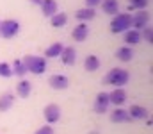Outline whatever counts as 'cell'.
Listing matches in <instances>:
<instances>
[{
    "mask_svg": "<svg viewBox=\"0 0 153 134\" xmlns=\"http://www.w3.org/2000/svg\"><path fill=\"white\" fill-rule=\"evenodd\" d=\"M61 61H62L66 66L75 64V61H76V50L73 48V46H64V48H62V52H61Z\"/></svg>",
    "mask_w": 153,
    "mask_h": 134,
    "instance_id": "14",
    "label": "cell"
},
{
    "mask_svg": "<svg viewBox=\"0 0 153 134\" xmlns=\"http://www.w3.org/2000/svg\"><path fill=\"white\" fill-rule=\"evenodd\" d=\"M75 16H76V20L78 22H89V20H93L94 16H96V11L94 9H91V7H82V9H78L75 13Z\"/></svg>",
    "mask_w": 153,
    "mask_h": 134,
    "instance_id": "18",
    "label": "cell"
},
{
    "mask_svg": "<svg viewBox=\"0 0 153 134\" xmlns=\"http://www.w3.org/2000/svg\"><path fill=\"white\" fill-rule=\"evenodd\" d=\"M109 100H111V104H114L116 107H121L126 102V91L123 88H114V91L109 93Z\"/></svg>",
    "mask_w": 153,
    "mask_h": 134,
    "instance_id": "11",
    "label": "cell"
},
{
    "mask_svg": "<svg viewBox=\"0 0 153 134\" xmlns=\"http://www.w3.org/2000/svg\"><path fill=\"white\" fill-rule=\"evenodd\" d=\"M85 4H87V7H91V9H94L98 4H102V0H85Z\"/></svg>",
    "mask_w": 153,
    "mask_h": 134,
    "instance_id": "29",
    "label": "cell"
},
{
    "mask_svg": "<svg viewBox=\"0 0 153 134\" xmlns=\"http://www.w3.org/2000/svg\"><path fill=\"white\" fill-rule=\"evenodd\" d=\"M126 111H128V115H130L132 120H146L150 116V111L146 107H143V106H132Z\"/></svg>",
    "mask_w": 153,
    "mask_h": 134,
    "instance_id": "13",
    "label": "cell"
},
{
    "mask_svg": "<svg viewBox=\"0 0 153 134\" xmlns=\"http://www.w3.org/2000/svg\"><path fill=\"white\" fill-rule=\"evenodd\" d=\"M71 36H73V40H75V41H85V40H87V36H89V25H87V23H84V22H80L78 25H75V29H73Z\"/></svg>",
    "mask_w": 153,
    "mask_h": 134,
    "instance_id": "12",
    "label": "cell"
},
{
    "mask_svg": "<svg viewBox=\"0 0 153 134\" xmlns=\"http://www.w3.org/2000/svg\"><path fill=\"white\" fill-rule=\"evenodd\" d=\"M148 23H150V13H148V11H144V9L137 11V13L132 16V27H134L135 31L148 27Z\"/></svg>",
    "mask_w": 153,
    "mask_h": 134,
    "instance_id": "7",
    "label": "cell"
},
{
    "mask_svg": "<svg viewBox=\"0 0 153 134\" xmlns=\"http://www.w3.org/2000/svg\"><path fill=\"white\" fill-rule=\"evenodd\" d=\"M141 38H144L148 43H152V38H153L152 27H144V29H143V34H141Z\"/></svg>",
    "mask_w": 153,
    "mask_h": 134,
    "instance_id": "27",
    "label": "cell"
},
{
    "mask_svg": "<svg viewBox=\"0 0 153 134\" xmlns=\"http://www.w3.org/2000/svg\"><path fill=\"white\" fill-rule=\"evenodd\" d=\"M39 7H41L43 16H48V18H52L53 14L59 13V4H57L55 0H43Z\"/></svg>",
    "mask_w": 153,
    "mask_h": 134,
    "instance_id": "10",
    "label": "cell"
},
{
    "mask_svg": "<svg viewBox=\"0 0 153 134\" xmlns=\"http://www.w3.org/2000/svg\"><path fill=\"white\" fill-rule=\"evenodd\" d=\"M48 84H50L52 89L61 91V89H66L70 86V79L66 75H62V73H53V75L48 77Z\"/></svg>",
    "mask_w": 153,
    "mask_h": 134,
    "instance_id": "8",
    "label": "cell"
},
{
    "mask_svg": "<svg viewBox=\"0 0 153 134\" xmlns=\"http://www.w3.org/2000/svg\"><path fill=\"white\" fill-rule=\"evenodd\" d=\"M22 61H23V64H25V68H27L29 73L41 75L46 70V59L41 57V55H25Z\"/></svg>",
    "mask_w": 153,
    "mask_h": 134,
    "instance_id": "2",
    "label": "cell"
},
{
    "mask_svg": "<svg viewBox=\"0 0 153 134\" xmlns=\"http://www.w3.org/2000/svg\"><path fill=\"white\" fill-rule=\"evenodd\" d=\"M62 48H64V45H62V43H52L46 50H45V57H46V59L59 57V55H61V52H62Z\"/></svg>",
    "mask_w": 153,
    "mask_h": 134,
    "instance_id": "21",
    "label": "cell"
},
{
    "mask_svg": "<svg viewBox=\"0 0 153 134\" xmlns=\"http://www.w3.org/2000/svg\"><path fill=\"white\" fill-rule=\"evenodd\" d=\"M13 104H14V95H13V93L5 91V93L0 95V111H2V113L9 111V109L13 107Z\"/></svg>",
    "mask_w": 153,
    "mask_h": 134,
    "instance_id": "17",
    "label": "cell"
},
{
    "mask_svg": "<svg viewBox=\"0 0 153 134\" xmlns=\"http://www.w3.org/2000/svg\"><path fill=\"white\" fill-rule=\"evenodd\" d=\"M43 116H45L46 124H57L61 120V107L57 104H48L43 109Z\"/></svg>",
    "mask_w": 153,
    "mask_h": 134,
    "instance_id": "6",
    "label": "cell"
},
{
    "mask_svg": "<svg viewBox=\"0 0 153 134\" xmlns=\"http://www.w3.org/2000/svg\"><path fill=\"white\" fill-rule=\"evenodd\" d=\"M116 57L121 61V63H130L132 59H134V50H132V46H119L117 48V52H116Z\"/></svg>",
    "mask_w": 153,
    "mask_h": 134,
    "instance_id": "16",
    "label": "cell"
},
{
    "mask_svg": "<svg viewBox=\"0 0 153 134\" xmlns=\"http://www.w3.org/2000/svg\"><path fill=\"white\" fill-rule=\"evenodd\" d=\"M11 70H13V75H18V77H25V75L29 73L22 59H16V61L13 63V66H11Z\"/></svg>",
    "mask_w": 153,
    "mask_h": 134,
    "instance_id": "24",
    "label": "cell"
},
{
    "mask_svg": "<svg viewBox=\"0 0 153 134\" xmlns=\"http://www.w3.org/2000/svg\"><path fill=\"white\" fill-rule=\"evenodd\" d=\"M66 22H68V14H66V13H61V11L50 18L52 27H64V25H66Z\"/></svg>",
    "mask_w": 153,
    "mask_h": 134,
    "instance_id": "23",
    "label": "cell"
},
{
    "mask_svg": "<svg viewBox=\"0 0 153 134\" xmlns=\"http://www.w3.org/2000/svg\"><path fill=\"white\" fill-rule=\"evenodd\" d=\"M84 68H85L87 72H96V70L100 68V59H98L96 55H87V57L84 59Z\"/></svg>",
    "mask_w": 153,
    "mask_h": 134,
    "instance_id": "22",
    "label": "cell"
},
{
    "mask_svg": "<svg viewBox=\"0 0 153 134\" xmlns=\"http://www.w3.org/2000/svg\"><path fill=\"white\" fill-rule=\"evenodd\" d=\"M102 82L114 86V88H123L125 84L130 82V73L125 68H112L111 72H107V75L102 79Z\"/></svg>",
    "mask_w": 153,
    "mask_h": 134,
    "instance_id": "1",
    "label": "cell"
},
{
    "mask_svg": "<svg viewBox=\"0 0 153 134\" xmlns=\"http://www.w3.org/2000/svg\"><path fill=\"white\" fill-rule=\"evenodd\" d=\"M128 29H132V14L117 13L111 22V31L114 34H119V32H126Z\"/></svg>",
    "mask_w": 153,
    "mask_h": 134,
    "instance_id": "3",
    "label": "cell"
},
{
    "mask_svg": "<svg viewBox=\"0 0 153 134\" xmlns=\"http://www.w3.org/2000/svg\"><path fill=\"white\" fill-rule=\"evenodd\" d=\"M20 29H22L20 22H16V20H4V22H0V36L4 40L14 38L20 32Z\"/></svg>",
    "mask_w": 153,
    "mask_h": 134,
    "instance_id": "4",
    "label": "cell"
},
{
    "mask_svg": "<svg viewBox=\"0 0 153 134\" xmlns=\"http://www.w3.org/2000/svg\"><path fill=\"white\" fill-rule=\"evenodd\" d=\"M123 41L126 43V46H130V45H137L139 41H141V32L135 31V29H128V31L125 32V36H123Z\"/></svg>",
    "mask_w": 153,
    "mask_h": 134,
    "instance_id": "19",
    "label": "cell"
},
{
    "mask_svg": "<svg viewBox=\"0 0 153 134\" xmlns=\"http://www.w3.org/2000/svg\"><path fill=\"white\" fill-rule=\"evenodd\" d=\"M109 106H111L109 93H105V91L98 93V95H96V98H94V104H93V109H94V113H98V115H103L105 111H109Z\"/></svg>",
    "mask_w": 153,
    "mask_h": 134,
    "instance_id": "5",
    "label": "cell"
},
{
    "mask_svg": "<svg viewBox=\"0 0 153 134\" xmlns=\"http://www.w3.org/2000/svg\"><path fill=\"white\" fill-rule=\"evenodd\" d=\"M111 122H114V124H128V122H132V118H130L126 109L116 107L114 111H111Z\"/></svg>",
    "mask_w": 153,
    "mask_h": 134,
    "instance_id": "9",
    "label": "cell"
},
{
    "mask_svg": "<svg viewBox=\"0 0 153 134\" xmlns=\"http://www.w3.org/2000/svg\"><path fill=\"white\" fill-rule=\"evenodd\" d=\"M29 2H30V4H34V5H41V2H43V0H29Z\"/></svg>",
    "mask_w": 153,
    "mask_h": 134,
    "instance_id": "30",
    "label": "cell"
},
{
    "mask_svg": "<svg viewBox=\"0 0 153 134\" xmlns=\"http://www.w3.org/2000/svg\"><path fill=\"white\" fill-rule=\"evenodd\" d=\"M34 134H53V129H52V125H43Z\"/></svg>",
    "mask_w": 153,
    "mask_h": 134,
    "instance_id": "28",
    "label": "cell"
},
{
    "mask_svg": "<svg viewBox=\"0 0 153 134\" xmlns=\"http://www.w3.org/2000/svg\"><path fill=\"white\" fill-rule=\"evenodd\" d=\"M128 4H130V9H135V11L148 7V0H128Z\"/></svg>",
    "mask_w": 153,
    "mask_h": 134,
    "instance_id": "25",
    "label": "cell"
},
{
    "mask_svg": "<svg viewBox=\"0 0 153 134\" xmlns=\"http://www.w3.org/2000/svg\"><path fill=\"white\" fill-rule=\"evenodd\" d=\"M0 77H4V79H9V77H13L11 64H7V63H0Z\"/></svg>",
    "mask_w": 153,
    "mask_h": 134,
    "instance_id": "26",
    "label": "cell"
},
{
    "mask_svg": "<svg viewBox=\"0 0 153 134\" xmlns=\"http://www.w3.org/2000/svg\"><path fill=\"white\" fill-rule=\"evenodd\" d=\"M102 9H103V13L116 16L117 11H119V2L117 0H103L102 2Z\"/></svg>",
    "mask_w": 153,
    "mask_h": 134,
    "instance_id": "20",
    "label": "cell"
},
{
    "mask_svg": "<svg viewBox=\"0 0 153 134\" xmlns=\"http://www.w3.org/2000/svg\"><path fill=\"white\" fill-rule=\"evenodd\" d=\"M30 93H32V82H30V81L22 79V81L16 84V95H18L20 98H27Z\"/></svg>",
    "mask_w": 153,
    "mask_h": 134,
    "instance_id": "15",
    "label": "cell"
}]
</instances>
